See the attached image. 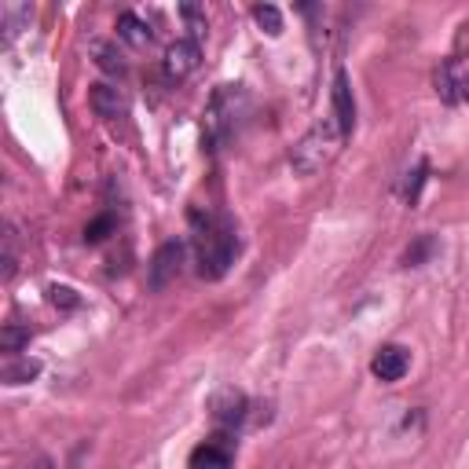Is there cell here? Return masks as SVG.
Listing matches in <instances>:
<instances>
[{
	"instance_id": "d6986e66",
	"label": "cell",
	"mask_w": 469,
	"mask_h": 469,
	"mask_svg": "<svg viewBox=\"0 0 469 469\" xmlns=\"http://www.w3.org/2000/svg\"><path fill=\"white\" fill-rule=\"evenodd\" d=\"M425 173H429V165L418 161V165H415V173H407V180H404V198H407L411 206L418 202V191H422V184H425Z\"/></svg>"
},
{
	"instance_id": "9c48e42d",
	"label": "cell",
	"mask_w": 469,
	"mask_h": 469,
	"mask_svg": "<svg viewBox=\"0 0 469 469\" xmlns=\"http://www.w3.org/2000/svg\"><path fill=\"white\" fill-rule=\"evenodd\" d=\"M88 103H92V111H95L99 118H107V121H118V118L128 114V99H125L114 85H92Z\"/></svg>"
},
{
	"instance_id": "6da1fadb",
	"label": "cell",
	"mask_w": 469,
	"mask_h": 469,
	"mask_svg": "<svg viewBox=\"0 0 469 469\" xmlns=\"http://www.w3.org/2000/svg\"><path fill=\"white\" fill-rule=\"evenodd\" d=\"M191 227H194V264L198 276L217 283L227 276V267L234 264V253H239V234H234V224L220 213H198L191 210Z\"/></svg>"
},
{
	"instance_id": "5b68a950",
	"label": "cell",
	"mask_w": 469,
	"mask_h": 469,
	"mask_svg": "<svg viewBox=\"0 0 469 469\" xmlns=\"http://www.w3.org/2000/svg\"><path fill=\"white\" fill-rule=\"evenodd\" d=\"M407 366H411V352L404 345H385L371 359V371H374L378 382H399L407 374Z\"/></svg>"
},
{
	"instance_id": "3957f363",
	"label": "cell",
	"mask_w": 469,
	"mask_h": 469,
	"mask_svg": "<svg viewBox=\"0 0 469 469\" xmlns=\"http://www.w3.org/2000/svg\"><path fill=\"white\" fill-rule=\"evenodd\" d=\"M184 260H187V243L180 239H169V243H161L147 264V283L151 290H165L180 272H184Z\"/></svg>"
},
{
	"instance_id": "7c38bea8",
	"label": "cell",
	"mask_w": 469,
	"mask_h": 469,
	"mask_svg": "<svg viewBox=\"0 0 469 469\" xmlns=\"http://www.w3.org/2000/svg\"><path fill=\"white\" fill-rule=\"evenodd\" d=\"M0 264H4L0 276H4V283H12L19 272V234L12 224H4V234H0Z\"/></svg>"
},
{
	"instance_id": "30bf717a",
	"label": "cell",
	"mask_w": 469,
	"mask_h": 469,
	"mask_svg": "<svg viewBox=\"0 0 469 469\" xmlns=\"http://www.w3.org/2000/svg\"><path fill=\"white\" fill-rule=\"evenodd\" d=\"M246 396L243 392H220L217 399H213V418H217V425H227V429H234L243 418H246Z\"/></svg>"
},
{
	"instance_id": "44dd1931",
	"label": "cell",
	"mask_w": 469,
	"mask_h": 469,
	"mask_svg": "<svg viewBox=\"0 0 469 469\" xmlns=\"http://www.w3.org/2000/svg\"><path fill=\"white\" fill-rule=\"evenodd\" d=\"M455 59H462V62H469V22H462L458 26V37H455Z\"/></svg>"
},
{
	"instance_id": "8fae6325",
	"label": "cell",
	"mask_w": 469,
	"mask_h": 469,
	"mask_svg": "<svg viewBox=\"0 0 469 469\" xmlns=\"http://www.w3.org/2000/svg\"><path fill=\"white\" fill-rule=\"evenodd\" d=\"M118 37H121L125 45H132V48H147V45L154 41V33H151V26H147L136 12H121V15H118Z\"/></svg>"
},
{
	"instance_id": "4fadbf2b",
	"label": "cell",
	"mask_w": 469,
	"mask_h": 469,
	"mask_svg": "<svg viewBox=\"0 0 469 469\" xmlns=\"http://www.w3.org/2000/svg\"><path fill=\"white\" fill-rule=\"evenodd\" d=\"M41 374V363L37 359H29V356H12V363L0 371V378H4V385H26V382H33Z\"/></svg>"
},
{
	"instance_id": "9a60e30c",
	"label": "cell",
	"mask_w": 469,
	"mask_h": 469,
	"mask_svg": "<svg viewBox=\"0 0 469 469\" xmlns=\"http://www.w3.org/2000/svg\"><path fill=\"white\" fill-rule=\"evenodd\" d=\"M253 19H257V26L267 33V37H279V33H283V15H279L276 4H257Z\"/></svg>"
},
{
	"instance_id": "7a4b0ae2",
	"label": "cell",
	"mask_w": 469,
	"mask_h": 469,
	"mask_svg": "<svg viewBox=\"0 0 469 469\" xmlns=\"http://www.w3.org/2000/svg\"><path fill=\"white\" fill-rule=\"evenodd\" d=\"M341 144H345V128H341V121L333 118V111H330L326 118H319V121L305 132V136L293 144V151H290L293 173L316 177L319 169H326V165L333 161V154L341 151Z\"/></svg>"
},
{
	"instance_id": "2e32d148",
	"label": "cell",
	"mask_w": 469,
	"mask_h": 469,
	"mask_svg": "<svg viewBox=\"0 0 469 469\" xmlns=\"http://www.w3.org/2000/svg\"><path fill=\"white\" fill-rule=\"evenodd\" d=\"M432 253H437V239H432V234H422V239H418L415 246H407L404 264H407V267H418V264H425Z\"/></svg>"
},
{
	"instance_id": "8992f818",
	"label": "cell",
	"mask_w": 469,
	"mask_h": 469,
	"mask_svg": "<svg viewBox=\"0 0 469 469\" xmlns=\"http://www.w3.org/2000/svg\"><path fill=\"white\" fill-rule=\"evenodd\" d=\"M198 62H202V48L198 41H177L169 52H165V74L173 81H184L198 70Z\"/></svg>"
},
{
	"instance_id": "e0dca14e",
	"label": "cell",
	"mask_w": 469,
	"mask_h": 469,
	"mask_svg": "<svg viewBox=\"0 0 469 469\" xmlns=\"http://www.w3.org/2000/svg\"><path fill=\"white\" fill-rule=\"evenodd\" d=\"M92 52H95V62L103 66L107 74H125V62H121V55L111 48V45H103V41H95L92 45Z\"/></svg>"
},
{
	"instance_id": "52a82bcc",
	"label": "cell",
	"mask_w": 469,
	"mask_h": 469,
	"mask_svg": "<svg viewBox=\"0 0 469 469\" xmlns=\"http://www.w3.org/2000/svg\"><path fill=\"white\" fill-rule=\"evenodd\" d=\"M465 88H469V62L448 59L437 70V92H440V99H444V103H458Z\"/></svg>"
},
{
	"instance_id": "ffe728a7",
	"label": "cell",
	"mask_w": 469,
	"mask_h": 469,
	"mask_svg": "<svg viewBox=\"0 0 469 469\" xmlns=\"http://www.w3.org/2000/svg\"><path fill=\"white\" fill-rule=\"evenodd\" d=\"M48 300L55 309H78L81 305V297L70 286H48Z\"/></svg>"
},
{
	"instance_id": "277c9868",
	"label": "cell",
	"mask_w": 469,
	"mask_h": 469,
	"mask_svg": "<svg viewBox=\"0 0 469 469\" xmlns=\"http://www.w3.org/2000/svg\"><path fill=\"white\" fill-rule=\"evenodd\" d=\"M330 103H333V118L341 121L345 136L356 128V99H352V85H349V70L338 66L333 70V88H330Z\"/></svg>"
},
{
	"instance_id": "5bb4252c",
	"label": "cell",
	"mask_w": 469,
	"mask_h": 469,
	"mask_svg": "<svg viewBox=\"0 0 469 469\" xmlns=\"http://www.w3.org/2000/svg\"><path fill=\"white\" fill-rule=\"evenodd\" d=\"M26 345H29V326H15V323H8L4 330H0V349H4L8 356H19Z\"/></svg>"
},
{
	"instance_id": "7402d4cb",
	"label": "cell",
	"mask_w": 469,
	"mask_h": 469,
	"mask_svg": "<svg viewBox=\"0 0 469 469\" xmlns=\"http://www.w3.org/2000/svg\"><path fill=\"white\" fill-rule=\"evenodd\" d=\"M26 469H52V462H48V458H37V462L26 465Z\"/></svg>"
},
{
	"instance_id": "ac0fdd59",
	"label": "cell",
	"mask_w": 469,
	"mask_h": 469,
	"mask_svg": "<svg viewBox=\"0 0 469 469\" xmlns=\"http://www.w3.org/2000/svg\"><path fill=\"white\" fill-rule=\"evenodd\" d=\"M111 231H114V217H111V213H103L99 220H92V224L85 227V243H88V246H99Z\"/></svg>"
},
{
	"instance_id": "ba28073f",
	"label": "cell",
	"mask_w": 469,
	"mask_h": 469,
	"mask_svg": "<svg viewBox=\"0 0 469 469\" xmlns=\"http://www.w3.org/2000/svg\"><path fill=\"white\" fill-rule=\"evenodd\" d=\"M187 469H231V444L224 437L198 444L187 458Z\"/></svg>"
}]
</instances>
